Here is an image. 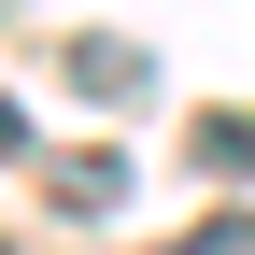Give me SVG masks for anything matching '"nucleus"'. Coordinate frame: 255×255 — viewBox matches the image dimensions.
I'll return each instance as SVG.
<instances>
[{
    "instance_id": "1",
    "label": "nucleus",
    "mask_w": 255,
    "mask_h": 255,
    "mask_svg": "<svg viewBox=\"0 0 255 255\" xmlns=\"http://www.w3.org/2000/svg\"><path fill=\"white\" fill-rule=\"evenodd\" d=\"M71 85H85V100H142L156 57H142V43H71Z\"/></svg>"
},
{
    "instance_id": "2",
    "label": "nucleus",
    "mask_w": 255,
    "mask_h": 255,
    "mask_svg": "<svg viewBox=\"0 0 255 255\" xmlns=\"http://www.w3.org/2000/svg\"><path fill=\"white\" fill-rule=\"evenodd\" d=\"M199 170L213 184H255V114H199Z\"/></svg>"
},
{
    "instance_id": "3",
    "label": "nucleus",
    "mask_w": 255,
    "mask_h": 255,
    "mask_svg": "<svg viewBox=\"0 0 255 255\" xmlns=\"http://www.w3.org/2000/svg\"><path fill=\"white\" fill-rule=\"evenodd\" d=\"M156 255H255V213H213V227H184V241H156Z\"/></svg>"
},
{
    "instance_id": "4",
    "label": "nucleus",
    "mask_w": 255,
    "mask_h": 255,
    "mask_svg": "<svg viewBox=\"0 0 255 255\" xmlns=\"http://www.w3.org/2000/svg\"><path fill=\"white\" fill-rule=\"evenodd\" d=\"M0 156H28V114H14V100H0Z\"/></svg>"
},
{
    "instance_id": "5",
    "label": "nucleus",
    "mask_w": 255,
    "mask_h": 255,
    "mask_svg": "<svg viewBox=\"0 0 255 255\" xmlns=\"http://www.w3.org/2000/svg\"><path fill=\"white\" fill-rule=\"evenodd\" d=\"M0 14H14V0H0Z\"/></svg>"
},
{
    "instance_id": "6",
    "label": "nucleus",
    "mask_w": 255,
    "mask_h": 255,
    "mask_svg": "<svg viewBox=\"0 0 255 255\" xmlns=\"http://www.w3.org/2000/svg\"><path fill=\"white\" fill-rule=\"evenodd\" d=\"M0 255H14V241H0Z\"/></svg>"
}]
</instances>
